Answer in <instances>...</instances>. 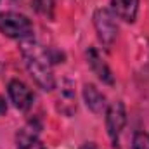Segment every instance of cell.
<instances>
[{
    "mask_svg": "<svg viewBox=\"0 0 149 149\" xmlns=\"http://www.w3.org/2000/svg\"><path fill=\"white\" fill-rule=\"evenodd\" d=\"M21 54L35 83L42 90L52 92L56 88V76L52 71L54 61L50 57V50L40 45L37 40L26 38L21 40Z\"/></svg>",
    "mask_w": 149,
    "mask_h": 149,
    "instance_id": "cell-1",
    "label": "cell"
},
{
    "mask_svg": "<svg viewBox=\"0 0 149 149\" xmlns=\"http://www.w3.org/2000/svg\"><path fill=\"white\" fill-rule=\"evenodd\" d=\"M7 113V104L3 101V97H0V114H5Z\"/></svg>",
    "mask_w": 149,
    "mask_h": 149,
    "instance_id": "cell-14",
    "label": "cell"
},
{
    "mask_svg": "<svg viewBox=\"0 0 149 149\" xmlns=\"http://www.w3.org/2000/svg\"><path fill=\"white\" fill-rule=\"evenodd\" d=\"M78 149H99V148H97V144H94V142H85V144H81Z\"/></svg>",
    "mask_w": 149,
    "mask_h": 149,
    "instance_id": "cell-13",
    "label": "cell"
},
{
    "mask_svg": "<svg viewBox=\"0 0 149 149\" xmlns=\"http://www.w3.org/2000/svg\"><path fill=\"white\" fill-rule=\"evenodd\" d=\"M111 7L113 14L125 23H134L137 19L139 0H111Z\"/></svg>",
    "mask_w": 149,
    "mask_h": 149,
    "instance_id": "cell-9",
    "label": "cell"
},
{
    "mask_svg": "<svg viewBox=\"0 0 149 149\" xmlns=\"http://www.w3.org/2000/svg\"><path fill=\"white\" fill-rule=\"evenodd\" d=\"M125 125H127L125 104L121 101H114L106 109V130H108V135H109L114 148L118 146V141H120V135H121V130L125 128Z\"/></svg>",
    "mask_w": 149,
    "mask_h": 149,
    "instance_id": "cell-4",
    "label": "cell"
},
{
    "mask_svg": "<svg viewBox=\"0 0 149 149\" xmlns=\"http://www.w3.org/2000/svg\"><path fill=\"white\" fill-rule=\"evenodd\" d=\"M85 56H87V63H88L90 70L94 71V74H97V78H99L102 83L113 85V81H114L113 73H111V70H109V66L101 59L99 52H97L94 47H90V49L87 50V54H85Z\"/></svg>",
    "mask_w": 149,
    "mask_h": 149,
    "instance_id": "cell-6",
    "label": "cell"
},
{
    "mask_svg": "<svg viewBox=\"0 0 149 149\" xmlns=\"http://www.w3.org/2000/svg\"><path fill=\"white\" fill-rule=\"evenodd\" d=\"M83 101L87 104V108L95 114H101L106 111L108 104H106V95L94 85V83H85L83 85Z\"/></svg>",
    "mask_w": 149,
    "mask_h": 149,
    "instance_id": "cell-7",
    "label": "cell"
},
{
    "mask_svg": "<svg viewBox=\"0 0 149 149\" xmlns=\"http://www.w3.org/2000/svg\"><path fill=\"white\" fill-rule=\"evenodd\" d=\"M31 5L40 16H43L47 19H54L56 0H31Z\"/></svg>",
    "mask_w": 149,
    "mask_h": 149,
    "instance_id": "cell-11",
    "label": "cell"
},
{
    "mask_svg": "<svg viewBox=\"0 0 149 149\" xmlns=\"http://www.w3.org/2000/svg\"><path fill=\"white\" fill-rule=\"evenodd\" d=\"M59 111L71 116L76 111V95H74L73 83L70 80H64L61 85V94H59Z\"/></svg>",
    "mask_w": 149,
    "mask_h": 149,
    "instance_id": "cell-10",
    "label": "cell"
},
{
    "mask_svg": "<svg viewBox=\"0 0 149 149\" xmlns=\"http://www.w3.org/2000/svg\"><path fill=\"white\" fill-rule=\"evenodd\" d=\"M132 148L134 149H149V134H146V132H137L134 135Z\"/></svg>",
    "mask_w": 149,
    "mask_h": 149,
    "instance_id": "cell-12",
    "label": "cell"
},
{
    "mask_svg": "<svg viewBox=\"0 0 149 149\" xmlns=\"http://www.w3.org/2000/svg\"><path fill=\"white\" fill-rule=\"evenodd\" d=\"M94 26L101 43L106 47L113 45V42L118 37V23H116V16L109 9L99 7L94 12Z\"/></svg>",
    "mask_w": 149,
    "mask_h": 149,
    "instance_id": "cell-3",
    "label": "cell"
},
{
    "mask_svg": "<svg viewBox=\"0 0 149 149\" xmlns=\"http://www.w3.org/2000/svg\"><path fill=\"white\" fill-rule=\"evenodd\" d=\"M7 92H9V97L12 101V104L19 109V111H28L31 106H33V92L31 88L21 81V80H10L9 85H7Z\"/></svg>",
    "mask_w": 149,
    "mask_h": 149,
    "instance_id": "cell-5",
    "label": "cell"
},
{
    "mask_svg": "<svg viewBox=\"0 0 149 149\" xmlns=\"http://www.w3.org/2000/svg\"><path fill=\"white\" fill-rule=\"evenodd\" d=\"M40 127H24L16 134V146L17 149H47L38 137Z\"/></svg>",
    "mask_w": 149,
    "mask_h": 149,
    "instance_id": "cell-8",
    "label": "cell"
},
{
    "mask_svg": "<svg viewBox=\"0 0 149 149\" xmlns=\"http://www.w3.org/2000/svg\"><path fill=\"white\" fill-rule=\"evenodd\" d=\"M0 33L16 40L33 38V23L24 14L3 10L0 12Z\"/></svg>",
    "mask_w": 149,
    "mask_h": 149,
    "instance_id": "cell-2",
    "label": "cell"
}]
</instances>
